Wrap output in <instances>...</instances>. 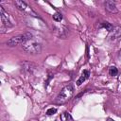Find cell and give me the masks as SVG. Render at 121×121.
Masks as SVG:
<instances>
[{
	"mask_svg": "<svg viewBox=\"0 0 121 121\" xmlns=\"http://www.w3.org/2000/svg\"><path fill=\"white\" fill-rule=\"evenodd\" d=\"M73 94H74V87L72 84H68V85L64 86L61 89V91L60 92V94L58 95V96L56 97L55 103H58V104L65 103L72 97Z\"/></svg>",
	"mask_w": 121,
	"mask_h": 121,
	"instance_id": "obj_1",
	"label": "cell"
},
{
	"mask_svg": "<svg viewBox=\"0 0 121 121\" xmlns=\"http://www.w3.org/2000/svg\"><path fill=\"white\" fill-rule=\"evenodd\" d=\"M32 34L31 33H23V34H20V35H17V36H14L12 38H10L8 42H7V44L9 46H16L18 44H24L25 43H26L27 41L33 39L32 38Z\"/></svg>",
	"mask_w": 121,
	"mask_h": 121,
	"instance_id": "obj_2",
	"label": "cell"
},
{
	"mask_svg": "<svg viewBox=\"0 0 121 121\" xmlns=\"http://www.w3.org/2000/svg\"><path fill=\"white\" fill-rule=\"evenodd\" d=\"M23 49L30 54H39L42 50V45L40 43L31 39L23 44Z\"/></svg>",
	"mask_w": 121,
	"mask_h": 121,
	"instance_id": "obj_3",
	"label": "cell"
},
{
	"mask_svg": "<svg viewBox=\"0 0 121 121\" xmlns=\"http://www.w3.org/2000/svg\"><path fill=\"white\" fill-rule=\"evenodd\" d=\"M120 37H121V26H113L112 29L110 31L108 39L110 41H116Z\"/></svg>",
	"mask_w": 121,
	"mask_h": 121,
	"instance_id": "obj_4",
	"label": "cell"
},
{
	"mask_svg": "<svg viewBox=\"0 0 121 121\" xmlns=\"http://www.w3.org/2000/svg\"><path fill=\"white\" fill-rule=\"evenodd\" d=\"M0 17H1V21H2V23H3L4 26H9H9H12V24H11V22L9 20V16L5 11V9H4V8L2 6H0Z\"/></svg>",
	"mask_w": 121,
	"mask_h": 121,
	"instance_id": "obj_5",
	"label": "cell"
},
{
	"mask_svg": "<svg viewBox=\"0 0 121 121\" xmlns=\"http://www.w3.org/2000/svg\"><path fill=\"white\" fill-rule=\"evenodd\" d=\"M36 68V65L33 62H29V61H24L22 63V69L25 73L26 74H31Z\"/></svg>",
	"mask_w": 121,
	"mask_h": 121,
	"instance_id": "obj_6",
	"label": "cell"
},
{
	"mask_svg": "<svg viewBox=\"0 0 121 121\" xmlns=\"http://www.w3.org/2000/svg\"><path fill=\"white\" fill-rule=\"evenodd\" d=\"M105 9L111 13H117L118 12V9L116 8L115 2H113L112 0H108V1L105 2Z\"/></svg>",
	"mask_w": 121,
	"mask_h": 121,
	"instance_id": "obj_7",
	"label": "cell"
},
{
	"mask_svg": "<svg viewBox=\"0 0 121 121\" xmlns=\"http://www.w3.org/2000/svg\"><path fill=\"white\" fill-rule=\"evenodd\" d=\"M89 76H90V72L88 71V70H83V72H82V74H81V76L79 77V78L77 80V85L78 86H79V85H81L88 78H89Z\"/></svg>",
	"mask_w": 121,
	"mask_h": 121,
	"instance_id": "obj_8",
	"label": "cell"
},
{
	"mask_svg": "<svg viewBox=\"0 0 121 121\" xmlns=\"http://www.w3.org/2000/svg\"><path fill=\"white\" fill-rule=\"evenodd\" d=\"M14 5L16 6V8H17L18 9H20V10H22V11L26 10V9L28 8L27 5H26V3L24 2V1H21V0H16V1H14Z\"/></svg>",
	"mask_w": 121,
	"mask_h": 121,
	"instance_id": "obj_9",
	"label": "cell"
},
{
	"mask_svg": "<svg viewBox=\"0 0 121 121\" xmlns=\"http://www.w3.org/2000/svg\"><path fill=\"white\" fill-rule=\"evenodd\" d=\"M60 121H73V118L71 116V114L68 112H64L60 114Z\"/></svg>",
	"mask_w": 121,
	"mask_h": 121,
	"instance_id": "obj_10",
	"label": "cell"
},
{
	"mask_svg": "<svg viewBox=\"0 0 121 121\" xmlns=\"http://www.w3.org/2000/svg\"><path fill=\"white\" fill-rule=\"evenodd\" d=\"M117 74H118V70H117V68L115 66L110 67V69H109V75L111 77H115V76H117Z\"/></svg>",
	"mask_w": 121,
	"mask_h": 121,
	"instance_id": "obj_11",
	"label": "cell"
},
{
	"mask_svg": "<svg viewBox=\"0 0 121 121\" xmlns=\"http://www.w3.org/2000/svg\"><path fill=\"white\" fill-rule=\"evenodd\" d=\"M53 20L56 21V22H60V21L62 20V15H61V13L56 12V13L53 15Z\"/></svg>",
	"mask_w": 121,
	"mask_h": 121,
	"instance_id": "obj_12",
	"label": "cell"
},
{
	"mask_svg": "<svg viewBox=\"0 0 121 121\" xmlns=\"http://www.w3.org/2000/svg\"><path fill=\"white\" fill-rule=\"evenodd\" d=\"M101 26L104 27V28H106V30H108L109 32H110V31L112 29V27H113L110 23H107V22H106V23H103V24L101 25Z\"/></svg>",
	"mask_w": 121,
	"mask_h": 121,
	"instance_id": "obj_13",
	"label": "cell"
},
{
	"mask_svg": "<svg viewBox=\"0 0 121 121\" xmlns=\"http://www.w3.org/2000/svg\"><path fill=\"white\" fill-rule=\"evenodd\" d=\"M57 112V109H55V108H49L47 111H46V114L47 115H53V114H55Z\"/></svg>",
	"mask_w": 121,
	"mask_h": 121,
	"instance_id": "obj_14",
	"label": "cell"
},
{
	"mask_svg": "<svg viewBox=\"0 0 121 121\" xmlns=\"http://www.w3.org/2000/svg\"><path fill=\"white\" fill-rule=\"evenodd\" d=\"M118 59L121 60V49H120V51H119V53H118Z\"/></svg>",
	"mask_w": 121,
	"mask_h": 121,
	"instance_id": "obj_15",
	"label": "cell"
},
{
	"mask_svg": "<svg viewBox=\"0 0 121 121\" xmlns=\"http://www.w3.org/2000/svg\"><path fill=\"white\" fill-rule=\"evenodd\" d=\"M107 121H114V120H113V119H112V118H108V119H107Z\"/></svg>",
	"mask_w": 121,
	"mask_h": 121,
	"instance_id": "obj_16",
	"label": "cell"
}]
</instances>
